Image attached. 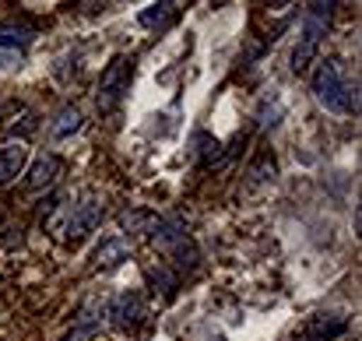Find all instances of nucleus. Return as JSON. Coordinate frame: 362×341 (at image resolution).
<instances>
[{
    "label": "nucleus",
    "instance_id": "f257e3e1",
    "mask_svg": "<svg viewBox=\"0 0 362 341\" xmlns=\"http://www.w3.org/2000/svg\"><path fill=\"white\" fill-rule=\"evenodd\" d=\"M313 96L331 113L345 116V113H356L359 110V96H356V85L349 81V71H345V60L341 57L320 60V67L313 74Z\"/></svg>",
    "mask_w": 362,
    "mask_h": 341
},
{
    "label": "nucleus",
    "instance_id": "f03ea898",
    "mask_svg": "<svg viewBox=\"0 0 362 341\" xmlns=\"http://www.w3.org/2000/svg\"><path fill=\"white\" fill-rule=\"evenodd\" d=\"M331 18H334V4H310V7L303 11L299 42H296V50H292V71H296V74H306L310 64L317 60L320 42H324V35L331 32Z\"/></svg>",
    "mask_w": 362,
    "mask_h": 341
},
{
    "label": "nucleus",
    "instance_id": "7ed1b4c3",
    "mask_svg": "<svg viewBox=\"0 0 362 341\" xmlns=\"http://www.w3.org/2000/svg\"><path fill=\"white\" fill-rule=\"evenodd\" d=\"M151 246H155L162 257L176 260L180 267H194V264H197V253H194V246H190L187 226H183L180 219H158V226L151 229Z\"/></svg>",
    "mask_w": 362,
    "mask_h": 341
},
{
    "label": "nucleus",
    "instance_id": "20e7f679",
    "mask_svg": "<svg viewBox=\"0 0 362 341\" xmlns=\"http://www.w3.org/2000/svg\"><path fill=\"white\" fill-rule=\"evenodd\" d=\"M130 78H134V57H113V64L103 71L99 81V113H117L120 103L130 92Z\"/></svg>",
    "mask_w": 362,
    "mask_h": 341
},
{
    "label": "nucleus",
    "instance_id": "39448f33",
    "mask_svg": "<svg viewBox=\"0 0 362 341\" xmlns=\"http://www.w3.org/2000/svg\"><path fill=\"white\" fill-rule=\"evenodd\" d=\"M99 226H103V201H99L95 194H88L81 204H74L71 219L64 222V239H67V243H81V239H88Z\"/></svg>",
    "mask_w": 362,
    "mask_h": 341
},
{
    "label": "nucleus",
    "instance_id": "423d86ee",
    "mask_svg": "<svg viewBox=\"0 0 362 341\" xmlns=\"http://www.w3.org/2000/svg\"><path fill=\"white\" fill-rule=\"evenodd\" d=\"M110 317H113V324H117L120 331H137L141 320H144V303H141V296H137V292L117 296L113 306H110Z\"/></svg>",
    "mask_w": 362,
    "mask_h": 341
},
{
    "label": "nucleus",
    "instance_id": "0eeeda50",
    "mask_svg": "<svg viewBox=\"0 0 362 341\" xmlns=\"http://www.w3.org/2000/svg\"><path fill=\"white\" fill-rule=\"evenodd\" d=\"M60 169H64L60 155H39L32 162V169L25 173V190H46V187H53L57 176H60Z\"/></svg>",
    "mask_w": 362,
    "mask_h": 341
},
{
    "label": "nucleus",
    "instance_id": "6e6552de",
    "mask_svg": "<svg viewBox=\"0 0 362 341\" xmlns=\"http://www.w3.org/2000/svg\"><path fill=\"white\" fill-rule=\"evenodd\" d=\"M345 328H349V320L345 317H338V313H320V317H310L306 320V328L299 331V338L303 341H334L338 335H345Z\"/></svg>",
    "mask_w": 362,
    "mask_h": 341
},
{
    "label": "nucleus",
    "instance_id": "1a4fd4ad",
    "mask_svg": "<svg viewBox=\"0 0 362 341\" xmlns=\"http://www.w3.org/2000/svg\"><path fill=\"white\" fill-rule=\"evenodd\" d=\"M25 162H28V148L21 141H11L0 148V187L14 183L21 173H25Z\"/></svg>",
    "mask_w": 362,
    "mask_h": 341
},
{
    "label": "nucleus",
    "instance_id": "9d476101",
    "mask_svg": "<svg viewBox=\"0 0 362 341\" xmlns=\"http://www.w3.org/2000/svg\"><path fill=\"white\" fill-rule=\"evenodd\" d=\"M123 260H130V243H127L123 236H110V239L95 250V267H99V271H113V267H120Z\"/></svg>",
    "mask_w": 362,
    "mask_h": 341
},
{
    "label": "nucleus",
    "instance_id": "9b49d317",
    "mask_svg": "<svg viewBox=\"0 0 362 341\" xmlns=\"http://www.w3.org/2000/svg\"><path fill=\"white\" fill-rule=\"evenodd\" d=\"M35 39V28L25 25V21H4L0 25V50H14V53H25V46Z\"/></svg>",
    "mask_w": 362,
    "mask_h": 341
},
{
    "label": "nucleus",
    "instance_id": "f8f14e48",
    "mask_svg": "<svg viewBox=\"0 0 362 341\" xmlns=\"http://www.w3.org/2000/svg\"><path fill=\"white\" fill-rule=\"evenodd\" d=\"M81 127H85L81 110H78V106H64V110L57 113V120H53V127H49V137H53V141H67V137H74Z\"/></svg>",
    "mask_w": 362,
    "mask_h": 341
},
{
    "label": "nucleus",
    "instance_id": "ddd939ff",
    "mask_svg": "<svg viewBox=\"0 0 362 341\" xmlns=\"http://www.w3.org/2000/svg\"><path fill=\"white\" fill-rule=\"evenodd\" d=\"M173 18H176V4H151L137 14V21L144 28H165V25H173Z\"/></svg>",
    "mask_w": 362,
    "mask_h": 341
},
{
    "label": "nucleus",
    "instance_id": "4468645a",
    "mask_svg": "<svg viewBox=\"0 0 362 341\" xmlns=\"http://www.w3.org/2000/svg\"><path fill=\"white\" fill-rule=\"evenodd\" d=\"M155 226H158V219L151 212H123L120 215V229H127V232H148L151 236Z\"/></svg>",
    "mask_w": 362,
    "mask_h": 341
},
{
    "label": "nucleus",
    "instance_id": "2eb2a0df",
    "mask_svg": "<svg viewBox=\"0 0 362 341\" xmlns=\"http://www.w3.org/2000/svg\"><path fill=\"white\" fill-rule=\"evenodd\" d=\"M35 130H39V116L32 113V110H21V116H14V123H7V134L18 137L21 144H25V137H32Z\"/></svg>",
    "mask_w": 362,
    "mask_h": 341
},
{
    "label": "nucleus",
    "instance_id": "dca6fc26",
    "mask_svg": "<svg viewBox=\"0 0 362 341\" xmlns=\"http://www.w3.org/2000/svg\"><path fill=\"white\" fill-rule=\"evenodd\" d=\"M144 274H148V282H151V289H155V292L162 289V296H173V289H176V274H173L165 264H158V267L151 264Z\"/></svg>",
    "mask_w": 362,
    "mask_h": 341
},
{
    "label": "nucleus",
    "instance_id": "f3484780",
    "mask_svg": "<svg viewBox=\"0 0 362 341\" xmlns=\"http://www.w3.org/2000/svg\"><path fill=\"white\" fill-rule=\"evenodd\" d=\"M99 328H103V324H99V317L85 313V317L74 324V331H71V335H64L60 341H95L99 338Z\"/></svg>",
    "mask_w": 362,
    "mask_h": 341
},
{
    "label": "nucleus",
    "instance_id": "a211bd4d",
    "mask_svg": "<svg viewBox=\"0 0 362 341\" xmlns=\"http://www.w3.org/2000/svg\"><path fill=\"white\" fill-rule=\"evenodd\" d=\"M267 180H274V158L271 155H264L253 169H250V183L257 187V183H267Z\"/></svg>",
    "mask_w": 362,
    "mask_h": 341
},
{
    "label": "nucleus",
    "instance_id": "6ab92c4d",
    "mask_svg": "<svg viewBox=\"0 0 362 341\" xmlns=\"http://www.w3.org/2000/svg\"><path fill=\"white\" fill-rule=\"evenodd\" d=\"M25 53H14V50H0V67H21Z\"/></svg>",
    "mask_w": 362,
    "mask_h": 341
}]
</instances>
